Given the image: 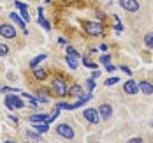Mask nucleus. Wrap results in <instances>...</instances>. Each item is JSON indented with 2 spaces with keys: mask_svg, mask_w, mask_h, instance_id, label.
<instances>
[{
  "mask_svg": "<svg viewBox=\"0 0 153 143\" xmlns=\"http://www.w3.org/2000/svg\"><path fill=\"white\" fill-rule=\"evenodd\" d=\"M51 90L58 95V97H65V95H67V92H69L67 83H65L63 79H60V78H55V79H53V83H51Z\"/></svg>",
  "mask_w": 153,
  "mask_h": 143,
  "instance_id": "nucleus-1",
  "label": "nucleus"
},
{
  "mask_svg": "<svg viewBox=\"0 0 153 143\" xmlns=\"http://www.w3.org/2000/svg\"><path fill=\"white\" fill-rule=\"evenodd\" d=\"M85 32L88 35H100L102 34V25L97 23V21H85Z\"/></svg>",
  "mask_w": 153,
  "mask_h": 143,
  "instance_id": "nucleus-2",
  "label": "nucleus"
},
{
  "mask_svg": "<svg viewBox=\"0 0 153 143\" xmlns=\"http://www.w3.org/2000/svg\"><path fill=\"white\" fill-rule=\"evenodd\" d=\"M56 134L65 138V140H72L74 138V129L71 126H67V124H58L56 126Z\"/></svg>",
  "mask_w": 153,
  "mask_h": 143,
  "instance_id": "nucleus-3",
  "label": "nucleus"
},
{
  "mask_svg": "<svg viewBox=\"0 0 153 143\" xmlns=\"http://www.w3.org/2000/svg\"><path fill=\"white\" fill-rule=\"evenodd\" d=\"M5 104H7L9 110H21V108L25 106V103H23L21 99H18L16 95H7V97H5Z\"/></svg>",
  "mask_w": 153,
  "mask_h": 143,
  "instance_id": "nucleus-4",
  "label": "nucleus"
},
{
  "mask_svg": "<svg viewBox=\"0 0 153 143\" xmlns=\"http://www.w3.org/2000/svg\"><path fill=\"white\" fill-rule=\"evenodd\" d=\"M0 35L5 37V39H14L16 37V28L13 27V25H9V23H4V25H0Z\"/></svg>",
  "mask_w": 153,
  "mask_h": 143,
  "instance_id": "nucleus-5",
  "label": "nucleus"
},
{
  "mask_svg": "<svg viewBox=\"0 0 153 143\" xmlns=\"http://www.w3.org/2000/svg\"><path fill=\"white\" fill-rule=\"evenodd\" d=\"M122 9H125L127 13H137L139 11V2L137 0H120Z\"/></svg>",
  "mask_w": 153,
  "mask_h": 143,
  "instance_id": "nucleus-6",
  "label": "nucleus"
},
{
  "mask_svg": "<svg viewBox=\"0 0 153 143\" xmlns=\"http://www.w3.org/2000/svg\"><path fill=\"white\" fill-rule=\"evenodd\" d=\"M83 115H85V118H86L90 124H99V120H100L99 111L93 110V108H86V110L83 111Z\"/></svg>",
  "mask_w": 153,
  "mask_h": 143,
  "instance_id": "nucleus-7",
  "label": "nucleus"
},
{
  "mask_svg": "<svg viewBox=\"0 0 153 143\" xmlns=\"http://www.w3.org/2000/svg\"><path fill=\"white\" fill-rule=\"evenodd\" d=\"M123 90H125L127 94L134 95V94H137V92H139V87H137V83H136L134 79H128V81H125V85H123Z\"/></svg>",
  "mask_w": 153,
  "mask_h": 143,
  "instance_id": "nucleus-8",
  "label": "nucleus"
},
{
  "mask_svg": "<svg viewBox=\"0 0 153 143\" xmlns=\"http://www.w3.org/2000/svg\"><path fill=\"white\" fill-rule=\"evenodd\" d=\"M137 87H139V90H141L143 94H146V95L153 94V85L150 83V81H146V79H143L141 83H137Z\"/></svg>",
  "mask_w": 153,
  "mask_h": 143,
  "instance_id": "nucleus-9",
  "label": "nucleus"
},
{
  "mask_svg": "<svg viewBox=\"0 0 153 143\" xmlns=\"http://www.w3.org/2000/svg\"><path fill=\"white\" fill-rule=\"evenodd\" d=\"M99 115H100V118H104V120H107L109 117H111V113H113V108L109 106V104H102L100 108H99Z\"/></svg>",
  "mask_w": 153,
  "mask_h": 143,
  "instance_id": "nucleus-10",
  "label": "nucleus"
},
{
  "mask_svg": "<svg viewBox=\"0 0 153 143\" xmlns=\"http://www.w3.org/2000/svg\"><path fill=\"white\" fill-rule=\"evenodd\" d=\"M9 16H11V19H13V23H14V25H18L19 28H23V32H25V34H28V30L25 28V21L21 19V16L16 14V13H11Z\"/></svg>",
  "mask_w": 153,
  "mask_h": 143,
  "instance_id": "nucleus-11",
  "label": "nucleus"
},
{
  "mask_svg": "<svg viewBox=\"0 0 153 143\" xmlns=\"http://www.w3.org/2000/svg\"><path fill=\"white\" fill-rule=\"evenodd\" d=\"M28 120L32 124H39V122H49V117L44 115V113H35V115H32Z\"/></svg>",
  "mask_w": 153,
  "mask_h": 143,
  "instance_id": "nucleus-12",
  "label": "nucleus"
},
{
  "mask_svg": "<svg viewBox=\"0 0 153 143\" xmlns=\"http://www.w3.org/2000/svg\"><path fill=\"white\" fill-rule=\"evenodd\" d=\"M81 94H83V87L81 85H72L69 88V92H67V95H71V97H76V95H81Z\"/></svg>",
  "mask_w": 153,
  "mask_h": 143,
  "instance_id": "nucleus-13",
  "label": "nucleus"
},
{
  "mask_svg": "<svg viewBox=\"0 0 153 143\" xmlns=\"http://www.w3.org/2000/svg\"><path fill=\"white\" fill-rule=\"evenodd\" d=\"M33 76L37 79H46V71L42 67H33Z\"/></svg>",
  "mask_w": 153,
  "mask_h": 143,
  "instance_id": "nucleus-14",
  "label": "nucleus"
},
{
  "mask_svg": "<svg viewBox=\"0 0 153 143\" xmlns=\"http://www.w3.org/2000/svg\"><path fill=\"white\" fill-rule=\"evenodd\" d=\"M33 127H35V131L37 133H46L48 129V122H39V124H33Z\"/></svg>",
  "mask_w": 153,
  "mask_h": 143,
  "instance_id": "nucleus-15",
  "label": "nucleus"
},
{
  "mask_svg": "<svg viewBox=\"0 0 153 143\" xmlns=\"http://www.w3.org/2000/svg\"><path fill=\"white\" fill-rule=\"evenodd\" d=\"M44 58H46V53H41V55H37V57H35V58L30 62V67H32V69H33V67H37V64L42 62Z\"/></svg>",
  "mask_w": 153,
  "mask_h": 143,
  "instance_id": "nucleus-16",
  "label": "nucleus"
},
{
  "mask_svg": "<svg viewBox=\"0 0 153 143\" xmlns=\"http://www.w3.org/2000/svg\"><path fill=\"white\" fill-rule=\"evenodd\" d=\"M65 62H67V65H69L72 71L77 69V62H76V58H74V57H71V55H69V57H65Z\"/></svg>",
  "mask_w": 153,
  "mask_h": 143,
  "instance_id": "nucleus-17",
  "label": "nucleus"
},
{
  "mask_svg": "<svg viewBox=\"0 0 153 143\" xmlns=\"http://www.w3.org/2000/svg\"><path fill=\"white\" fill-rule=\"evenodd\" d=\"M27 138H28V140H32V142H41V134L32 133V131H27Z\"/></svg>",
  "mask_w": 153,
  "mask_h": 143,
  "instance_id": "nucleus-18",
  "label": "nucleus"
},
{
  "mask_svg": "<svg viewBox=\"0 0 153 143\" xmlns=\"http://www.w3.org/2000/svg\"><path fill=\"white\" fill-rule=\"evenodd\" d=\"M144 44H146V48H153V32L144 35Z\"/></svg>",
  "mask_w": 153,
  "mask_h": 143,
  "instance_id": "nucleus-19",
  "label": "nucleus"
},
{
  "mask_svg": "<svg viewBox=\"0 0 153 143\" xmlns=\"http://www.w3.org/2000/svg\"><path fill=\"white\" fill-rule=\"evenodd\" d=\"M37 99H39L41 103H48V101H49V97H48L46 90H41V92H39V97H37Z\"/></svg>",
  "mask_w": 153,
  "mask_h": 143,
  "instance_id": "nucleus-20",
  "label": "nucleus"
},
{
  "mask_svg": "<svg viewBox=\"0 0 153 143\" xmlns=\"http://www.w3.org/2000/svg\"><path fill=\"white\" fill-rule=\"evenodd\" d=\"M65 49H67V53H69L71 57H74V58H76V57H79V53H77V51H76L72 46H65Z\"/></svg>",
  "mask_w": 153,
  "mask_h": 143,
  "instance_id": "nucleus-21",
  "label": "nucleus"
},
{
  "mask_svg": "<svg viewBox=\"0 0 153 143\" xmlns=\"http://www.w3.org/2000/svg\"><path fill=\"white\" fill-rule=\"evenodd\" d=\"M86 88H88V90H90V92H92L93 88H95V79H93V78L86 79Z\"/></svg>",
  "mask_w": 153,
  "mask_h": 143,
  "instance_id": "nucleus-22",
  "label": "nucleus"
},
{
  "mask_svg": "<svg viewBox=\"0 0 153 143\" xmlns=\"http://www.w3.org/2000/svg\"><path fill=\"white\" fill-rule=\"evenodd\" d=\"M19 14H21V19H23V21H30V14H28V11H27V9H23Z\"/></svg>",
  "mask_w": 153,
  "mask_h": 143,
  "instance_id": "nucleus-23",
  "label": "nucleus"
},
{
  "mask_svg": "<svg viewBox=\"0 0 153 143\" xmlns=\"http://www.w3.org/2000/svg\"><path fill=\"white\" fill-rule=\"evenodd\" d=\"M83 64L86 65V67H90V69H97L99 65L97 64H93V62H90V60H86V58H83Z\"/></svg>",
  "mask_w": 153,
  "mask_h": 143,
  "instance_id": "nucleus-24",
  "label": "nucleus"
},
{
  "mask_svg": "<svg viewBox=\"0 0 153 143\" xmlns=\"http://www.w3.org/2000/svg\"><path fill=\"white\" fill-rule=\"evenodd\" d=\"M9 53V48L5 46V44H0V57H5Z\"/></svg>",
  "mask_w": 153,
  "mask_h": 143,
  "instance_id": "nucleus-25",
  "label": "nucleus"
},
{
  "mask_svg": "<svg viewBox=\"0 0 153 143\" xmlns=\"http://www.w3.org/2000/svg\"><path fill=\"white\" fill-rule=\"evenodd\" d=\"M114 83H118V78H109V79H106V87H111V85H114Z\"/></svg>",
  "mask_w": 153,
  "mask_h": 143,
  "instance_id": "nucleus-26",
  "label": "nucleus"
},
{
  "mask_svg": "<svg viewBox=\"0 0 153 143\" xmlns=\"http://www.w3.org/2000/svg\"><path fill=\"white\" fill-rule=\"evenodd\" d=\"M109 60H111V57H109V55H102V57H100V62H102V64H109Z\"/></svg>",
  "mask_w": 153,
  "mask_h": 143,
  "instance_id": "nucleus-27",
  "label": "nucleus"
},
{
  "mask_svg": "<svg viewBox=\"0 0 153 143\" xmlns=\"http://www.w3.org/2000/svg\"><path fill=\"white\" fill-rule=\"evenodd\" d=\"M106 71L113 73V71H116V67H114V65H111V64H106Z\"/></svg>",
  "mask_w": 153,
  "mask_h": 143,
  "instance_id": "nucleus-28",
  "label": "nucleus"
},
{
  "mask_svg": "<svg viewBox=\"0 0 153 143\" xmlns=\"http://www.w3.org/2000/svg\"><path fill=\"white\" fill-rule=\"evenodd\" d=\"M16 7H18L19 11H23V9H27V5H25V4H21V2H16Z\"/></svg>",
  "mask_w": 153,
  "mask_h": 143,
  "instance_id": "nucleus-29",
  "label": "nucleus"
},
{
  "mask_svg": "<svg viewBox=\"0 0 153 143\" xmlns=\"http://www.w3.org/2000/svg\"><path fill=\"white\" fill-rule=\"evenodd\" d=\"M122 71H123V73H127V74H132V71H130L127 65H122Z\"/></svg>",
  "mask_w": 153,
  "mask_h": 143,
  "instance_id": "nucleus-30",
  "label": "nucleus"
},
{
  "mask_svg": "<svg viewBox=\"0 0 153 143\" xmlns=\"http://www.w3.org/2000/svg\"><path fill=\"white\" fill-rule=\"evenodd\" d=\"M128 143H143V140H141V138H132Z\"/></svg>",
  "mask_w": 153,
  "mask_h": 143,
  "instance_id": "nucleus-31",
  "label": "nucleus"
},
{
  "mask_svg": "<svg viewBox=\"0 0 153 143\" xmlns=\"http://www.w3.org/2000/svg\"><path fill=\"white\" fill-rule=\"evenodd\" d=\"M114 28H116V30H118V32H122V30H123L122 23H120V21H118V23H116V27H114Z\"/></svg>",
  "mask_w": 153,
  "mask_h": 143,
  "instance_id": "nucleus-32",
  "label": "nucleus"
},
{
  "mask_svg": "<svg viewBox=\"0 0 153 143\" xmlns=\"http://www.w3.org/2000/svg\"><path fill=\"white\" fill-rule=\"evenodd\" d=\"M58 43H60L62 46H67V41H65L63 37H60V39H58Z\"/></svg>",
  "mask_w": 153,
  "mask_h": 143,
  "instance_id": "nucleus-33",
  "label": "nucleus"
},
{
  "mask_svg": "<svg viewBox=\"0 0 153 143\" xmlns=\"http://www.w3.org/2000/svg\"><path fill=\"white\" fill-rule=\"evenodd\" d=\"M99 74H100V71H93L92 78H93V79H97V78H99Z\"/></svg>",
  "mask_w": 153,
  "mask_h": 143,
  "instance_id": "nucleus-34",
  "label": "nucleus"
},
{
  "mask_svg": "<svg viewBox=\"0 0 153 143\" xmlns=\"http://www.w3.org/2000/svg\"><path fill=\"white\" fill-rule=\"evenodd\" d=\"M4 143H16V142H11V140H7V142H4Z\"/></svg>",
  "mask_w": 153,
  "mask_h": 143,
  "instance_id": "nucleus-35",
  "label": "nucleus"
}]
</instances>
